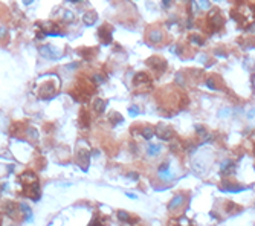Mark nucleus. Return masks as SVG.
I'll return each mask as SVG.
<instances>
[{
	"label": "nucleus",
	"instance_id": "obj_1",
	"mask_svg": "<svg viewBox=\"0 0 255 226\" xmlns=\"http://www.w3.org/2000/svg\"><path fill=\"white\" fill-rule=\"evenodd\" d=\"M20 180L25 183V186H28V189H29V188H34V186H38V177H37L32 171L23 173V174L20 176Z\"/></svg>",
	"mask_w": 255,
	"mask_h": 226
},
{
	"label": "nucleus",
	"instance_id": "obj_2",
	"mask_svg": "<svg viewBox=\"0 0 255 226\" xmlns=\"http://www.w3.org/2000/svg\"><path fill=\"white\" fill-rule=\"evenodd\" d=\"M78 164L81 165V168L86 171L89 167V151L87 150H80L78 151Z\"/></svg>",
	"mask_w": 255,
	"mask_h": 226
},
{
	"label": "nucleus",
	"instance_id": "obj_3",
	"mask_svg": "<svg viewBox=\"0 0 255 226\" xmlns=\"http://www.w3.org/2000/svg\"><path fill=\"white\" fill-rule=\"evenodd\" d=\"M98 34H99V37H101V40H102V43H108L110 41V34H112V28H108L107 25L105 26H102L99 31H98Z\"/></svg>",
	"mask_w": 255,
	"mask_h": 226
},
{
	"label": "nucleus",
	"instance_id": "obj_4",
	"mask_svg": "<svg viewBox=\"0 0 255 226\" xmlns=\"http://www.w3.org/2000/svg\"><path fill=\"white\" fill-rule=\"evenodd\" d=\"M83 20H84V23H86L87 26H92V25L96 22V12H95V11H89V12H86Z\"/></svg>",
	"mask_w": 255,
	"mask_h": 226
},
{
	"label": "nucleus",
	"instance_id": "obj_5",
	"mask_svg": "<svg viewBox=\"0 0 255 226\" xmlns=\"http://www.w3.org/2000/svg\"><path fill=\"white\" fill-rule=\"evenodd\" d=\"M158 136L162 138V139H170L171 138V130L167 127V125H161L158 129Z\"/></svg>",
	"mask_w": 255,
	"mask_h": 226
},
{
	"label": "nucleus",
	"instance_id": "obj_6",
	"mask_svg": "<svg viewBox=\"0 0 255 226\" xmlns=\"http://www.w3.org/2000/svg\"><path fill=\"white\" fill-rule=\"evenodd\" d=\"M148 38H150V41L158 43V41L162 40V32H161L159 29H154V31H151V32L148 34Z\"/></svg>",
	"mask_w": 255,
	"mask_h": 226
},
{
	"label": "nucleus",
	"instance_id": "obj_7",
	"mask_svg": "<svg viewBox=\"0 0 255 226\" xmlns=\"http://www.w3.org/2000/svg\"><path fill=\"white\" fill-rule=\"evenodd\" d=\"M182 203H183V196H182V194H177V196L173 199V202L170 203V209H174V208L180 206Z\"/></svg>",
	"mask_w": 255,
	"mask_h": 226
},
{
	"label": "nucleus",
	"instance_id": "obj_8",
	"mask_svg": "<svg viewBox=\"0 0 255 226\" xmlns=\"http://www.w3.org/2000/svg\"><path fill=\"white\" fill-rule=\"evenodd\" d=\"M93 107H95L96 111H104V108H105V102L101 101V99H96L95 104H93Z\"/></svg>",
	"mask_w": 255,
	"mask_h": 226
},
{
	"label": "nucleus",
	"instance_id": "obj_9",
	"mask_svg": "<svg viewBox=\"0 0 255 226\" xmlns=\"http://www.w3.org/2000/svg\"><path fill=\"white\" fill-rule=\"evenodd\" d=\"M142 135H144L147 139H150V138L154 135V132H153V129H151V127H145V129L142 130Z\"/></svg>",
	"mask_w": 255,
	"mask_h": 226
},
{
	"label": "nucleus",
	"instance_id": "obj_10",
	"mask_svg": "<svg viewBox=\"0 0 255 226\" xmlns=\"http://www.w3.org/2000/svg\"><path fill=\"white\" fill-rule=\"evenodd\" d=\"M159 151H161V147H159V145H151V147H150V151H148V154L154 156V154H158Z\"/></svg>",
	"mask_w": 255,
	"mask_h": 226
},
{
	"label": "nucleus",
	"instance_id": "obj_11",
	"mask_svg": "<svg viewBox=\"0 0 255 226\" xmlns=\"http://www.w3.org/2000/svg\"><path fill=\"white\" fill-rule=\"evenodd\" d=\"M118 215H119V218H121V220H125V221H130V217H129V214H127V212H124V211H121V212H119Z\"/></svg>",
	"mask_w": 255,
	"mask_h": 226
},
{
	"label": "nucleus",
	"instance_id": "obj_12",
	"mask_svg": "<svg viewBox=\"0 0 255 226\" xmlns=\"http://www.w3.org/2000/svg\"><path fill=\"white\" fill-rule=\"evenodd\" d=\"M89 226H101V223H99V221H98V220L95 218V220H93V221H92V223H90Z\"/></svg>",
	"mask_w": 255,
	"mask_h": 226
},
{
	"label": "nucleus",
	"instance_id": "obj_13",
	"mask_svg": "<svg viewBox=\"0 0 255 226\" xmlns=\"http://www.w3.org/2000/svg\"><path fill=\"white\" fill-rule=\"evenodd\" d=\"M5 34H6L5 29H3V28H0V37H5Z\"/></svg>",
	"mask_w": 255,
	"mask_h": 226
},
{
	"label": "nucleus",
	"instance_id": "obj_14",
	"mask_svg": "<svg viewBox=\"0 0 255 226\" xmlns=\"http://www.w3.org/2000/svg\"><path fill=\"white\" fill-rule=\"evenodd\" d=\"M130 113H138V108H136V107H135V108L130 107Z\"/></svg>",
	"mask_w": 255,
	"mask_h": 226
}]
</instances>
